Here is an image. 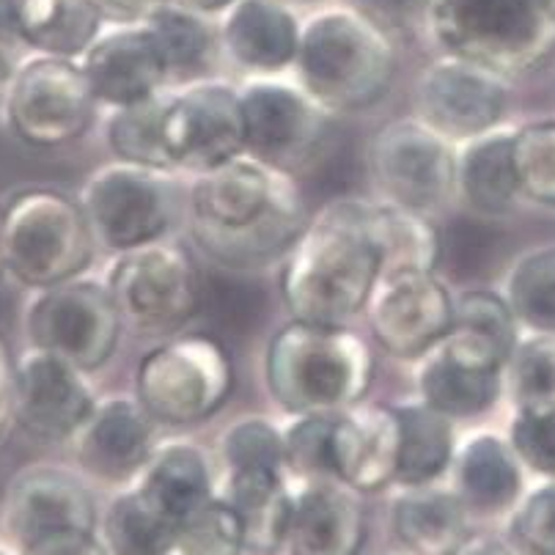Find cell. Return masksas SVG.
<instances>
[{
	"label": "cell",
	"mask_w": 555,
	"mask_h": 555,
	"mask_svg": "<svg viewBox=\"0 0 555 555\" xmlns=\"http://www.w3.org/2000/svg\"><path fill=\"white\" fill-rule=\"evenodd\" d=\"M454 555H522L520 550L514 547L508 537L490 531H473L465 542L456 547Z\"/></svg>",
	"instance_id": "cell-50"
},
{
	"label": "cell",
	"mask_w": 555,
	"mask_h": 555,
	"mask_svg": "<svg viewBox=\"0 0 555 555\" xmlns=\"http://www.w3.org/2000/svg\"><path fill=\"white\" fill-rule=\"evenodd\" d=\"M495 245L492 231L481 229L479 223H462L451 225L449 236H440V261L454 278H473L490 259V250ZM438 261V264H440Z\"/></svg>",
	"instance_id": "cell-45"
},
{
	"label": "cell",
	"mask_w": 555,
	"mask_h": 555,
	"mask_svg": "<svg viewBox=\"0 0 555 555\" xmlns=\"http://www.w3.org/2000/svg\"><path fill=\"white\" fill-rule=\"evenodd\" d=\"M121 322L107 284L80 275L34 292L23 317L30 347L59 354L80 372H96L111 361Z\"/></svg>",
	"instance_id": "cell-7"
},
{
	"label": "cell",
	"mask_w": 555,
	"mask_h": 555,
	"mask_svg": "<svg viewBox=\"0 0 555 555\" xmlns=\"http://www.w3.org/2000/svg\"><path fill=\"white\" fill-rule=\"evenodd\" d=\"M245 118V149L261 160H289L311 152L325 130V113L302 89L259 80L240 91Z\"/></svg>",
	"instance_id": "cell-20"
},
{
	"label": "cell",
	"mask_w": 555,
	"mask_h": 555,
	"mask_svg": "<svg viewBox=\"0 0 555 555\" xmlns=\"http://www.w3.org/2000/svg\"><path fill=\"white\" fill-rule=\"evenodd\" d=\"M96 105L80 61L34 53L20 61L3 118L28 146L59 149L89 130Z\"/></svg>",
	"instance_id": "cell-8"
},
{
	"label": "cell",
	"mask_w": 555,
	"mask_h": 555,
	"mask_svg": "<svg viewBox=\"0 0 555 555\" xmlns=\"http://www.w3.org/2000/svg\"><path fill=\"white\" fill-rule=\"evenodd\" d=\"M0 272H7V264H3V207H0Z\"/></svg>",
	"instance_id": "cell-54"
},
{
	"label": "cell",
	"mask_w": 555,
	"mask_h": 555,
	"mask_svg": "<svg viewBox=\"0 0 555 555\" xmlns=\"http://www.w3.org/2000/svg\"><path fill=\"white\" fill-rule=\"evenodd\" d=\"M225 501L243 522L248 555L284 553L292 506H295V490L284 479V470L250 467V470L229 473Z\"/></svg>",
	"instance_id": "cell-27"
},
{
	"label": "cell",
	"mask_w": 555,
	"mask_h": 555,
	"mask_svg": "<svg viewBox=\"0 0 555 555\" xmlns=\"http://www.w3.org/2000/svg\"><path fill=\"white\" fill-rule=\"evenodd\" d=\"M75 456L89 476L118 485L141 476L152 456V426L141 402L111 399L96 404L75 438Z\"/></svg>",
	"instance_id": "cell-23"
},
{
	"label": "cell",
	"mask_w": 555,
	"mask_h": 555,
	"mask_svg": "<svg viewBox=\"0 0 555 555\" xmlns=\"http://www.w3.org/2000/svg\"><path fill=\"white\" fill-rule=\"evenodd\" d=\"M508 443L522 465L539 476L555 479V402L517 410Z\"/></svg>",
	"instance_id": "cell-43"
},
{
	"label": "cell",
	"mask_w": 555,
	"mask_h": 555,
	"mask_svg": "<svg viewBox=\"0 0 555 555\" xmlns=\"http://www.w3.org/2000/svg\"><path fill=\"white\" fill-rule=\"evenodd\" d=\"M135 487L179 526L215 498L207 456L188 443H171L149 456Z\"/></svg>",
	"instance_id": "cell-30"
},
{
	"label": "cell",
	"mask_w": 555,
	"mask_h": 555,
	"mask_svg": "<svg viewBox=\"0 0 555 555\" xmlns=\"http://www.w3.org/2000/svg\"><path fill=\"white\" fill-rule=\"evenodd\" d=\"M83 374L59 354L25 349L14 361V424L48 443L75 438L96 408Z\"/></svg>",
	"instance_id": "cell-17"
},
{
	"label": "cell",
	"mask_w": 555,
	"mask_h": 555,
	"mask_svg": "<svg viewBox=\"0 0 555 555\" xmlns=\"http://www.w3.org/2000/svg\"><path fill=\"white\" fill-rule=\"evenodd\" d=\"M429 28L449 55L526 75L555 55V0H435Z\"/></svg>",
	"instance_id": "cell-5"
},
{
	"label": "cell",
	"mask_w": 555,
	"mask_h": 555,
	"mask_svg": "<svg viewBox=\"0 0 555 555\" xmlns=\"http://www.w3.org/2000/svg\"><path fill=\"white\" fill-rule=\"evenodd\" d=\"M267 388L297 415H336L363 399L374 377L366 341L344 325L295 320L270 341Z\"/></svg>",
	"instance_id": "cell-3"
},
{
	"label": "cell",
	"mask_w": 555,
	"mask_h": 555,
	"mask_svg": "<svg viewBox=\"0 0 555 555\" xmlns=\"http://www.w3.org/2000/svg\"><path fill=\"white\" fill-rule=\"evenodd\" d=\"M173 555H248L243 522L225 498L215 495L179 526Z\"/></svg>",
	"instance_id": "cell-37"
},
{
	"label": "cell",
	"mask_w": 555,
	"mask_h": 555,
	"mask_svg": "<svg viewBox=\"0 0 555 555\" xmlns=\"http://www.w3.org/2000/svg\"><path fill=\"white\" fill-rule=\"evenodd\" d=\"M80 207L96 245L127 254L166 234L177 215V190L163 168L118 160L91 173Z\"/></svg>",
	"instance_id": "cell-10"
},
{
	"label": "cell",
	"mask_w": 555,
	"mask_h": 555,
	"mask_svg": "<svg viewBox=\"0 0 555 555\" xmlns=\"http://www.w3.org/2000/svg\"><path fill=\"white\" fill-rule=\"evenodd\" d=\"M166 152L171 166L207 171L245 149L243 100L223 83H198L171 96L166 111Z\"/></svg>",
	"instance_id": "cell-18"
},
{
	"label": "cell",
	"mask_w": 555,
	"mask_h": 555,
	"mask_svg": "<svg viewBox=\"0 0 555 555\" xmlns=\"http://www.w3.org/2000/svg\"><path fill=\"white\" fill-rule=\"evenodd\" d=\"M105 14L94 0H20L17 39L34 53L83 59L102 34Z\"/></svg>",
	"instance_id": "cell-29"
},
{
	"label": "cell",
	"mask_w": 555,
	"mask_h": 555,
	"mask_svg": "<svg viewBox=\"0 0 555 555\" xmlns=\"http://www.w3.org/2000/svg\"><path fill=\"white\" fill-rule=\"evenodd\" d=\"M396 415H399V429H402L396 485H438L456 460L451 418L426 402L396 408Z\"/></svg>",
	"instance_id": "cell-31"
},
{
	"label": "cell",
	"mask_w": 555,
	"mask_h": 555,
	"mask_svg": "<svg viewBox=\"0 0 555 555\" xmlns=\"http://www.w3.org/2000/svg\"><path fill=\"white\" fill-rule=\"evenodd\" d=\"M503 385L520 408L555 402V336H537L517 344L506 363Z\"/></svg>",
	"instance_id": "cell-39"
},
{
	"label": "cell",
	"mask_w": 555,
	"mask_h": 555,
	"mask_svg": "<svg viewBox=\"0 0 555 555\" xmlns=\"http://www.w3.org/2000/svg\"><path fill=\"white\" fill-rule=\"evenodd\" d=\"M456 190L476 215H503L514 207L520 179L514 168V132H487L456 154Z\"/></svg>",
	"instance_id": "cell-28"
},
{
	"label": "cell",
	"mask_w": 555,
	"mask_h": 555,
	"mask_svg": "<svg viewBox=\"0 0 555 555\" xmlns=\"http://www.w3.org/2000/svg\"><path fill=\"white\" fill-rule=\"evenodd\" d=\"M418 118L449 141H473L498 127L506 111L503 75L481 64L446 55L415 86Z\"/></svg>",
	"instance_id": "cell-16"
},
{
	"label": "cell",
	"mask_w": 555,
	"mask_h": 555,
	"mask_svg": "<svg viewBox=\"0 0 555 555\" xmlns=\"http://www.w3.org/2000/svg\"><path fill=\"white\" fill-rule=\"evenodd\" d=\"M107 555H173L179 522L154 506L138 487L118 492L100 517Z\"/></svg>",
	"instance_id": "cell-32"
},
{
	"label": "cell",
	"mask_w": 555,
	"mask_h": 555,
	"mask_svg": "<svg viewBox=\"0 0 555 555\" xmlns=\"http://www.w3.org/2000/svg\"><path fill=\"white\" fill-rule=\"evenodd\" d=\"M138 402L163 424H195L223 408L231 358L215 338L182 336L146 354L135 377Z\"/></svg>",
	"instance_id": "cell-9"
},
{
	"label": "cell",
	"mask_w": 555,
	"mask_h": 555,
	"mask_svg": "<svg viewBox=\"0 0 555 555\" xmlns=\"http://www.w3.org/2000/svg\"><path fill=\"white\" fill-rule=\"evenodd\" d=\"M225 470H250V467H270V470H284L286 449L284 435L261 418L236 421L225 429L223 443H220Z\"/></svg>",
	"instance_id": "cell-41"
},
{
	"label": "cell",
	"mask_w": 555,
	"mask_h": 555,
	"mask_svg": "<svg viewBox=\"0 0 555 555\" xmlns=\"http://www.w3.org/2000/svg\"><path fill=\"white\" fill-rule=\"evenodd\" d=\"M220 36L234 64L256 75H278L297 61L302 28L284 0H234Z\"/></svg>",
	"instance_id": "cell-24"
},
{
	"label": "cell",
	"mask_w": 555,
	"mask_h": 555,
	"mask_svg": "<svg viewBox=\"0 0 555 555\" xmlns=\"http://www.w3.org/2000/svg\"><path fill=\"white\" fill-rule=\"evenodd\" d=\"M171 96L154 94L149 100L116 107L107 125V143L121 163L143 168H171V157L166 152V111Z\"/></svg>",
	"instance_id": "cell-35"
},
{
	"label": "cell",
	"mask_w": 555,
	"mask_h": 555,
	"mask_svg": "<svg viewBox=\"0 0 555 555\" xmlns=\"http://www.w3.org/2000/svg\"><path fill=\"white\" fill-rule=\"evenodd\" d=\"M107 289L121 320L143 333H171L202 308V284L188 254L173 245H143L113 264Z\"/></svg>",
	"instance_id": "cell-11"
},
{
	"label": "cell",
	"mask_w": 555,
	"mask_h": 555,
	"mask_svg": "<svg viewBox=\"0 0 555 555\" xmlns=\"http://www.w3.org/2000/svg\"><path fill=\"white\" fill-rule=\"evenodd\" d=\"M508 354L492 338L454 325L426 354H421V402L449 418L481 415L498 402Z\"/></svg>",
	"instance_id": "cell-13"
},
{
	"label": "cell",
	"mask_w": 555,
	"mask_h": 555,
	"mask_svg": "<svg viewBox=\"0 0 555 555\" xmlns=\"http://www.w3.org/2000/svg\"><path fill=\"white\" fill-rule=\"evenodd\" d=\"M100 105L125 107L160 94L171 75L146 25H121L100 34L80 59Z\"/></svg>",
	"instance_id": "cell-21"
},
{
	"label": "cell",
	"mask_w": 555,
	"mask_h": 555,
	"mask_svg": "<svg viewBox=\"0 0 555 555\" xmlns=\"http://www.w3.org/2000/svg\"><path fill=\"white\" fill-rule=\"evenodd\" d=\"M383 254L366 223V204L336 202L302 229L286 254L281 292L292 317L347 325L372 300Z\"/></svg>",
	"instance_id": "cell-2"
},
{
	"label": "cell",
	"mask_w": 555,
	"mask_h": 555,
	"mask_svg": "<svg viewBox=\"0 0 555 555\" xmlns=\"http://www.w3.org/2000/svg\"><path fill=\"white\" fill-rule=\"evenodd\" d=\"M399 415L393 408L352 404L333 418V467L336 479L352 490L379 492L396 481L399 467Z\"/></svg>",
	"instance_id": "cell-22"
},
{
	"label": "cell",
	"mask_w": 555,
	"mask_h": 555,
	"mask_svg": "<svg viewBox=\"0 0 555 555\" xmlns=\"http://www.w3.org/2000/svg\"><path fill=\"white\" fill-rule=\"evenodd\" d=\"M333 418L336 415H300L286 429V467L300 481L336 479V467H333Z\"/></svg>",
	"instance_id": "cell-40"
},
{
	"label": "cell",
	"mask_w": 555,
	"mask_h": 555,
	"mask_svg": "<svg viewBox=\"0 0 555 555\" xmlns=\"http://www.w3.org/2000/svg\"><path fill=\"white\" fill-rule=\"evenodd\" d=\"M0 555H20V553H17V550L12 547V544L3 542V544H0Z\"/></svg>",
	"instance_id": "cell-56"
},
{
	"label": "cell",
	"mask_w": 555,
	"mask_h": 555,
	"mask_svg": "<svg viewBox=\"0 0 555 555\" xmlns=\"http://www.w3.org/2000/svg\"><path fill=\"white\" fill-rule=\"evenodd\" d=\"M383 34H413L429 25L435 0H344Z\"/></svg>",
	"instance_id": "cell-46"
},
{
	"label": "cell",
	"mask_w": 555,
	"mask_h": 555,
	"mask_svg": "<svg viewBox=\"0 0 555 555\" xmlns=\"http://www.w3.org/2000/svg\"><path fill=\"white\" fill-rule=\"evenodd\" d=\"M20 0H0V34L17 39Z\"/></svg>",
	"instance_id": "cell-52"
},
{
	"label": "cell",
	"mask_w": 555,
	"mask_h": 555,
	"mask_svg": "<svg viewBox=\"0 0 555 555\" xmlns=\"http://www.w3.org/2000/svg\"><path fill=\"white\" fill-rule=\"evenodd\" d=\"M105 20H113L118 25L143 23L154 9H160L168 0H94Z\"/></svg>",
	"instance_id": "cell-49"
},
{
	"label": "cell",
	"mask_w": 555,
	"mask_h": 555,
	"mask_svg": "<svg viewBox=\"0 0 555 555\" xmlns=\"http://www.w3.org/2000/svg\"><path fill=\"white\" fill-rule=\"evenodd\" d=\"M295 66L313 102L331 111H363L388 91L393 48L388 34L344 3L302 25Z\"/></svg>",
	"instance_id": "cell-4"
},
{
	"label": "cell",
	"mask_w": 555,
	"mask_h": 555,
	"mask_svg": "<svg viewBox=\"0 0 555 555\" xmlns=\"http://www.w3.org/2000/svg\"><path fill=\"white\" fill-rule=\"evenodd\" d=\"M20 555H107V550L100 533L66 531L28 544L25 550H20Z\"/></svg>",
	"instance_id": "cell-47"
},
{
	"label": "cell",
	"mask_w": 555,
	"mask_h": 555,
	"mask_svg": "<svg viewBox=\"0 0 555 555\" xmlns=\"http://www.w3.org/2000/svg\"><path fill=\"white\" fill-rule=\"evenodd\" d=\"M379 555H410V553H404V550H396V553H379Z\"/></svg>",
	"instance_id": "cell-57"
},
{
	"label": "cell",
	"mask_w": 555,
	"mask_h": 555,
	"mask_svg": "<svg viewBox=\"0 0 555 555\" xmlns=\"http://www.w3.org/2000/svg\"><path fill=\"white\" fill-rule=\"evenodd\" d=\"M284 3H297V7H311V3H322V0H284Z\"/></svg>",
	"instance_id": "cell-55"
},
{
	"label": "cell",
	"mask_w": 555,
	"mask_h": 555,
	"mask_svg": "<svg viewBox=\"0 0 555 555\" xmlns=\"http://www.w3.org/2000/svg\"><path fill=\"white\" fill-rule=\"evenodd\" d=\"M366 223L383 254V272L438 267L440 234L421 212L396 204H366Z\"/></svg>",
	"instance_id": "cell-33"
},
{
	"label": "cell",
	"mask_w": 555,
	"mask_h": 555,
	"mask_svg": "<svg viewBox=\"0 0 555 555\" xmlns=\"http://www.w3.org/2000/svg\"><path fill=\"white\" fill-rule=\"evenodd\" d=\"M390 528L410 555H454L473 533V517L456 490L402 487L390 506Z\"/></svg>",
	"instance_id": "cell-25"
},
{
	"label": "cell",
	"mask_w": 555,
	"mask_h": 555,
	"mask_svg": "<svg viewBox=\"0 0 555 555\" xmlns=\"http://www.w3.org/2000/svg\"><path fill=\"white\" fill-rule=\"evenodd\" d=\"M190 209L198 245L229 267L264 264L289 254L306 229L292 179L248 154L202 171Z\"/></svg>",
	"instance_id": "cell-1"
},
{
	"label": "cell",
	"mask_w": 555,
	"mask_h": 555,
	"mask_svg": "<svg viewBox=\"0 0 555 555\" xmlns=\"http://www.w3.org/2000/svg\"><path fill=\"white\" fill-rule=\"evenodd\" d=\"M372 173L388 204L431 212L454 193L456 154L449 138L431 130L421 118H399L372 141Z\"/></svg>",
	"instance_id": "cell-12"
},
{
	"label": "cell",
	"mask_w": 555,
	"mask_h": 555,
	"mask_svg": "<svg viewBox=\"0 0 555 555\" xmlns=\"http://www.w3.org/2000/svg\"><path fill=\"white\" fill-rule=\"evenodd\" d=\"M94 243L80 202L61 190H20L3 207V264L30 292L80 275Z\"/></svg>",
	"instance_id": "cell-6"
},
{
	"label": "cell",
	"mask_w": 555,
	"mask_h": 555,
	"mask_svg": "<svg viewBox=\"0 0 555 555\" xmlns=\"http://www.w3.org/2000/svg\"><path fill=\"white\" fill-rule=\"evenodd\" d=\"M366 508L341 479H311L295 490L286 555H363Z\"/></svg>",
	"instance_id": "cell-19"
},
{
	"label": "cell",
	"mask_w": 555,
	"mask_h": 555,
	"mask_svg": "<svg viewBox=\"0 0 555 555\" xmlns=\"http://www.w3.org/2000/svg\"><path fill=\"white\" fill-rule=\"evenodd\" d=\"M506 537L522 555H555V481L517 501L508 512Z\"/></svg>",
	"instance_id": "cell-42"
},
{
	"label": "cell",
	"mask_w": 555,
	"mask_h": 555,
	"mask_svg": "<svg viewBox=\"0 0 555 555\" xmlns=\"http://www.w3.org/2000/svg\"><path fill=\"white\" fill-rule=\"evenodd\" d=\"M17 50H14V36L0 34V113L7 107L9 89L14 83V75H17Z\"/></svg>",
	"instance_id": "cell-51"
},
{
	"label": "cell",
	"mask_w": 555,
	"mask_h": 555,
	"mask_svg": "<svg viewBox=\"0 0 555 555\" xmlns=\"http://www.w3.org/2000/svg\"><path fill=\"white\" fill-rule=\"evenodd\" d=\"M14 426V361L7 341L0 338V446Z\"/></svg>",
	"instance_id": "cell-48"
},
{
	"label": "cell",
	"mask_w": 555,
	"mask_h": 555,
	"mask_svg": "<svg viewBox=\"0 0 555 555\" xmlns=\"http://www.w3.org/2000/svg\"><path fill=\"white\" fill-rule=\"evenodd\" d=\"M454 325L470 327V331L492 338L508 358L517 349V317H514L506 300L490 295V292H467V295H462V300L456 302Z\"/></svg>",
	"instance_id": "cell-44"
},
{
	"label": "cell",
	"mask_w": 555,
	"mask_h": 555,
	"mask_svg": "<svg viewBox=\"0 0 555 555\" xmlns=\"http://www.w3.org/2000/svg\"><path fill=\"white\" fill-rule=\"evenodd\" d=\"M514 168L520 193L555 207V118H542L514 132Z\"/></svg>",
	"instance_id": "cell-38"
},
{
	"label": "cell",
	"mask_w": 555,
	"mask_h": 555,
	"mask_svg": "<svg viewBox=\"0 0 555 555\" xmlns=\"http://www.w3.org/2000/svg\"><path fill=\"white\" fill-rule=\"evenodd\" d=\"M385 352L421 358L454 327L456 302L435 270L383 272L366 306Z\"/></svg>",
	"instance_id": "cell-15"
},
{
	"label": "cell",
	"mask_w": 555,
	"mask_h": 555,
	"mask_svg": "<svg viewBox=\"0 0 555 555\" xmlns=\"http://www.w3.org/2000/svg\"><path fill=\"white\" fill-rule=\"evenodd\" d=\"M146 30L160 48L168 72L193 75L209 64L215 50V30L207 23V14L184 9L179 3H163L143 20Z\"/></svg>",
	"instance_id": "cell-34"
},
{
	"label": "cell",
	"mask_w": 555,
	"mask_h": 555,
	"mask_svg": "<svg viewBox=\"0 0 555 555\" xmlns=\"http://www.w3.org/2000/svg\"><path fill=\"white\" fill-rule=\"evenodd\" d=\"M171 3H179V7L184 9H193V12L198 14H218V12H225L234 0H171Z\"/></svg>",
	"instance_id": "cell-53"
},
{
	"label": "cell",
	"mask_w": 555,
	"mask_h": 555,
	"mask_svg": "<svg viewBox=\"0 0 555 555\" xmlns=\"http://www.w3.org/2000/svg\"><path fill=\"white\" fill-rule=\"evenodd\" d=\"M506 302L517 322L537 336H555V245L514 261L506 278Z\"/></svg>",
	"instance_id": "cell-36"
},
{
	"label": "cell",
	"mask_w": 555,
	"mask_h": 555,
	"mask_svg": "<svg viewBox=\"0 0 555 555\" xmlns=\"http://www.w3.org/2000/svg\"><path fill=\"white\" fill-rule=\"evenodd\" d=\"M100 508L80 476L66 467L30 465L7 487L0 506L3 542L14 550L66 531L100 533Z\"/></svg>",
	"instance_id": "cell-14"
},
{
	"label": "cell",
	"mask_w": 555,
	"mask_h": 555,
	"mask_svg": "<svg viewBox=\"0 0 555 555\" xmlns=\"http://www.w3.org/2000/svg\"><path fill=\"white\" fill-rule=\"evenodd\" d=\"M456 495L467 506L470 517H498L508 514L522 498L520 456L512 443L498 435H473L454 460Z\"/></svg>",
	"instance_id": "cell-26"
}]
</instances>
